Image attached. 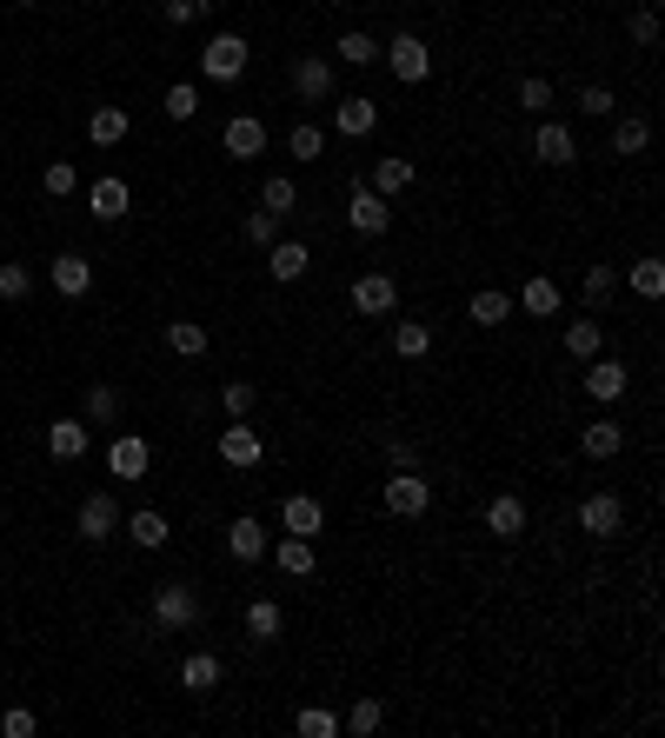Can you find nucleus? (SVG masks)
<instances>
[{"instance_id": "obj_41", "label": "nucleus", "mask_w": 665, "mask_h": 738, "mask_svg": "<svg viewBox=\"0 0 665 738\" xmlns=\"http://www.w3.org/2000/svg\"><path fill=\"white\" fill-rule=\"evenodd\" d=\"M332 54H340L347 67H380V40L373 34H340V47H332Z\"/></svg>"}, {"instance_id": "obj_55", "label": "nucleus", "mask_w": 665, "mask_h": 738, "mask_svg": "<svg viewBox=\"0 0 665 738\" xmlns=\"http://www.w3.org/2000/svg\"><path fill=\"white\" fill-rule=\"evenodd\" d=\"M326 8H347V0H326Z\"/></svg>"}, {"instance_id": "obj_11", "label": "nucleus", "mask_w": 665, "mask_h": 738, "mask_svg": "<svg viewBox=\"0 0 665 738\" xmlns=\"http://www.w3.org/2000/svg\"><path fill=\"white\" fill-rule=\"evenodd\" d=\"M533 160H539V167H572V160H579V140H572V127H559V120H539V133H533Z\"/></svg>"}, {"instance_id": "obj_57", "label": "nucleus", "mask_w": 665, "mask_h": 738, "mask_svg": "<svg viewBox=\"0 0 665 738\" xmlns=\"http://www.w3.org/2000/svg\"><path fill=\"white\" fill-rule=\"evenodd\" d=\"M0 313H8V300H0Z\"/></svg>"}, {"instance_id": "obj_39", "label": "nucleus", "mask_w": 665, "mask_h": 738, "mask_svg": "<svg viewBox=\"0 0 665 738\" xmlns=\"http://www.w3.org/2000/svg\"><path fill=\"white\" fill-rule=\"evenodd\" d=\"M380 725H386V705H380V699H360V705L340 718V731H353V738H373Z\"/></svg>"}, {"instance_id": "obj_21", "label": "nucleus", "mask_w": 665, "mask_h": 738, "mask_svg": "<svg viewBox=\"0 0 665 738\" xmlns=\"http://www.w3.org/2000/svg\"><path fill=\"white\" fill-rule=\"evenodd\" d=\"M287 632V606L280 599H254V606H246V639H254V645H273Z\"/></svg>"}, {"instance_id": "obj_54", "label": "nucleus", "mask_w": 665, "mask_h": 738, "mask_svg": "<svg viewBox=\"0 0 665 738\" xmlns=\"http://www.w3.org/2000/svg\"><path fill=\"white\" fill-rule=\"evenodd\" d=\"M386 466H420V446H412V440H386Z\"/></svg>"}, {"instance_id": "obj_37", "label": "nucleus", "mask_w": 665, "mask_h": 738, "mask_svg": "<svg viewBox=\"0 0 665 738\" xmlns=\"http://www.w3.org/2000/svg\"><path fill=\"white\" fill-rule=\"evenodd\" d=\"M520 306H526V313H539V319H552V313H559V286H552L546 273H533V280L520 286Z\"/></svg>"}, {"instance_id": "obj_23", "label": "nucleus", "mask_w": 665, "mask_h": 738, "mask_svg": "<svg viewBox=\"0 0 665 738\" xmlns=\"http://www.w3.org/2000/svg\"><path fill=\"white\" fill-rule=\"evenodd\" d=\"M120 526H127V539H133L140 552H160L166 539H174V526H166V513H153V506H140V513H133V519H120Z\"/></svg>"}, {"instance_id": "obj_47", "label": "nucleus", "mask_w": 665, "mask_h": 738, "mask_svg": "<svg viewBox=\"0 0 665 738\" xmlns=\"http://www.w3.org/2000/svg\"><path fill=\"white\" fill-rule=\"evenodd\" d=\"M319 147H326V133H319L313 120H300V127L287 133V153H293V160H319Z\"/></svg>"}, {"instance_id": "obj_26", "label": "nucleus", "mask_w": 665, "mask_h": 738, "mask_svg": "<svg viewBox=\"0 0 665 738\" xmlns=\"http://www.w3.org/2000/svg\"><path fill=\"white\" fill-rule=\"evenodd\" d=\"M626 446V426L619 420H593L586 433H579V453H586V459H612Z\"/></svg>"}, {"instance_id": "obj_49", "label": "nucleus", "mask_w": 665, "mask_h": 738, "mask_svg": "<svg viewBox=\"0 0 665 738\" xmlns=\"http://www.w3.org/2000/svg\"><path fill=\"white\" fill-rule=\"evenodd\" d=\"M220 406H226V420H254V379H233L220 393Z\"/></svg>"}, {"instance_id": "obj_30", "label": "nucleus", "mask_w": 665, "mask_h": 738, "mask_svg": "<svg viewBox=\"0 0 665 738\" xmlns=\"http://www.w3.org/2000/svg\"><path fill=\"white\" fill-rule=\"evenodd\" d=\"M220 672H226V666L213 659V652H187V659H180V686H187V692H213Z\"/></svg>"}, {"instance_id": "obj_14", "label": "nucleus", "mask_w": 665, "mask_h": 738, "mask_svg": "<svg viewBox=\"0 0 665 738\" xmlns=\"http://www.w3.org/2000/svg\"><path fill=\"white\" fill-rule=\"evenodd\" d=\"M88 446H94L88 420H54V426H47V453H54L60 466H73V459H88Z\"/></svg>"}, {"instance_id": "obj_27", "label": "nucleus", "mask_w": 665, "mask_h": 738, "mask_svg": "<svg viewBox=\"0 0 665 738\" xmlns=\"http://www.w3.org/2000/svg\"><path fill=\"white\" fill-rule=\"evenodd\" d=\"M393 353H399V360H427V353H433V326H427V319H399V326H393Z\"/></svg>"}, {"instance_id": "obj_20", "label": "nucleus", "mask_w": 665, "mask_h": 738, "mask_svg": "<svg viewBox=\"0 0 665 738\" xmlns=\"http://www.w3.org/2000/svg\"><path fill=\"white\" fill-rule=\"evenodd\" d=\"M332 127H340L347 140H366V133L380 127V101H366V94H353V101H340V107H332Z\"/></svg>"}, {"instance_id": "obj_48", "label": "nucleus", "mask_w": 665, "mask_h": 738, "mask_svg": "<svg viewBox=\"0 0 665 738\" xmlns=\"http://www.w3.org/2000/svg\"><path fill=\"white\" fill-rule=\"evenodd\" d=\"M160 14H166V27H194V21H207V14H213V0H166Z\"/></svg>"}, {"instance_id": "obj_5", "label": "nucleus", "mask_w": 665, "mask_h": 738, "mask_svg": "<svg viewBox=\"0 0 665 738\" xmlns=\"http://www.w3.org/2000/svg\"><path fill=\"white\" fill-rule=\"evenodd\" d=\"M246 54H254V47H246L240 34H213V40L200 47V73L226 87V80H240V73H246Z\"/></svg>"}, {"instance_id": "obj_38", "label": "nucleus", "mask_w": 665, "mask_h": 738, "mask_svg": "<svg viewBox=\"0 0 665 738\" xmlns=\"http://www.w3.org/2000/svg\"><path fill=\"white\" fill-rule=\"evenodd\" d=\"M406 187H412V160H399V153H393V160H380V167H373V194H386V200H393V194H406Z\"/></svg>"}, {"instance_id": "obj_35", "label": "nucleus", "mask_w": 665, "mask_h": 738, "mask_svg": "<svg viewBox=\"0 0 665 738\" xmlns=\"http://www.w3.org/2000/svg\"><path fill=\"white\" fill-rule=\"evenodd\" d=\"M127 180H94V220H127Z\"/></svg>"}, {"instance_id": "obj_8", "label": "nucleus", "mask_w": 665, "mask_h": 738, "mask_svg": "<svg viewBox=\"0 0 665 738\" xmlns=\"http://www.w3.org/2000/svg\"><path fill=\"white\" fill-rule=\"evenodd\" d=\"M220 147H226L233 160H260V153H267V120H260V114H233V120L220 127Z\"/></svg>"}, {"instance_id": "obj_15", "label": "nucleus", "mask_w": 665, "mask_h": 738, "mask_svg": "<svg viewBox=\"0 0 665 738\" xmlns=\"http://www.w3.org/2000/svg\"><path fill=\"white\" fill-rule=\"evenodd\" d=\"M280 526L300 532V539H319V532H326V506L313 500V492H293V500L280 506Z\"/></svg>"}, {"instance_id": "obj_18", "label": "nucleus", "mask_w": 665, "mask_h": 738, "mask_svg": "<svg viewBox=\"0 0 665 738\" xmlns=\"http://www.w3.org/2000/svg\"><path fill=\"white\" fill-rule=\"evenodd\" d=\"M147 459H153V446H147L140 433H120V440L107 446V472H114V479H140Z\"/></svg>"}, {"instance_id": "obj_42", "label": "nucleus", "mask_w": 665, "mask_h": 738, "mask_svg": "<svg viewBox=\"0 0 665 738\" xmlns=\"http://www.w3.org/2000/svg\"><path fill=\"white\" fill-rule=\"evenodd\" d=\"M240 233H246V246H260V254H267V246L280 239V213H267V207H260V213H246V220H240Z\"/></svg>"}, {"instance_id": "obj_17", "label": "nucleus", "mask_w": 665, "mask_h": 738, "mask_svg": "<svg viewBox=\"0 0 665 738\" xmlns=\"http://www.w3.org/2000/svg\"><path fill=\"white\" fill-rule=\"evenodd\" d=\"M586 393H593V399H606V406H612V399H626V360L593 353V360H586Z\"/></svg>"}, {"instance_id": "obj_12", "label": "nucleus", "mask_w": 665, "mask_h": 738, "mask_svg": "<svg viewBox=\"0 0 665 738\" xmlns=\"http://www.w3.org/2000/svg\"><path fill=\"white\" fill-rule=\"evenodd\" d=\"M226 552H233L240 565H260V559H267V526H260L254 513H240V519H226Z\"/></svg>"}, {"instance_id": "obj_19", "label": "nucleus", "mask_w": 665, "mask_h": 738, "mask_svg": "<svg viewBox=\"0 0 665 738\" xmlns=\"http://www.w3.org/2000/svg\"><path fill=\"white\" fill-rule=\"evenodd\" d=\"M273 552V565L287 572V579H313V565H319V552H313V539H300V532H287L280 546H267Z\"/></svg>"}, {"instance_id": "obj_32", "label": "nucleus", "mask_w": 665, "mask_h": 738, "mask_svg": "<svg viewBox=\"0 0 665 738\" xmlns=\"http://www.w3.org/2000/svg\"><path fill=\"white\" fill-rule=\"evenodd\" d=\"M88 140L94 147H120L127 140V107H94L88 114Z\"/></svg>"}, {"instance_id": "obj_31", "label": "nucleus", "mask_w": 665, "mask_h": 738, "mask_svg": "<svg viewBox=\"0 0 665 738\" xmlns=\"http://www.w3.org/2000/svg\"><path fill=\"white\" fill-rule=\"evenodd\" d=\"M166 347H174L180 360H200V353L213 347V333H207L200 319H174V326H166Z\"/></svg>"}, {"instance_id": "obj_13", "label": "nucleus", "mask_w": 665, "mask_h": 738, "mask_svg": "<svg viewBox=\"0 0 665 738\" xmlns=\"http://www.w3.org/2000/svg\"><path fill=\"white\" fill-rule=\"evenodd\" d=\"M393 306H399V280H393V273H360V280H353V313H373V319H380V313H393Z\"/></svg>"}, {"instance_id": "obj_53", "label": "nucleus", "mask_w": 665, "mask_h": 738, "mask_svg": "<svg viewBox=\"0 0 665 738\" xmlns=\"http://www.w3.org/2000/svg\"><path fill=\"white\" fill-rule=\"evenodd\" d=\"M0 731H8V738H34L40 718H34V712H8V718H0Z\"/></svg>"}, {"instance_id": "obj_6", "label": "nucleus", "mask_w": 665, "mask_h": 738, "mask_svg": "<svg viewBox=\"0 0 665 738\" xmlns=\"http://www.w3.org/2000/svg\"><path fill=\"white\" fill-rule=\"evenodd\" d=\"M220 459H226L233 472H254V466L267 459V440L246 426V420H233V426H220Z\"/></svg>"}, {"instance_id": "obj_24", "label": "nucleus", "mask_w": 665, "mask_h": 738, "mask_svg": "<svg viewBox=\"0 0 665 738\" xmlns=\"http://www.w3.org/2000/svg\"><path fill=\"white\" fill-rule=\"evenodd\" d=\"M47 273H54V286H60L67 300H80V293L94 286V260H88V254H60V260H54Z\"/></svg>"}, {"instance_id": "obj_50", "label": "nucleus", "mask_w": 665, "mask_h": 738, "mask_svg": "<svg viewBox=\"0 0 665 738\" xmlns=\"http://www.w3.org/2000/svg\"><path fill=\"white\" fill-rule=\"evenodd\" d=\"M612 87H599V80H593V87H579V114H593V120H612Z\"/></svg>"}, {"instance_id": "obj_45", "label": "nucleus", "mask_w": 665, "mask_h": 738, "mask_svg": "<svg viewBox=\"0 0 665 738\" xmlns=\"http://www.w3.org/2000/svg\"><path fill=\"white\" fill-rule=\"evenodd\" d=\"M40 187H47V200H67V194L80 187V174H73V160H47V174H40Z\"/></svg>"}, {"instance_id": "obj_16", "label": "nucleus", "mask_w": 665, "mask_h": 738, "mask_svg": "<svg viewBox=\"0 0 665 738\" xmlns=\"http://www.w3.org/2000/svg\"><path fill=\"white\" fill-rule=\"evenodd\" d=\"M306 267H313V260H306V239H273V246H267V273H273L280 286L306 280Z\"/></svg>"}, {"instance_id": "obj_25", "label": "nucleus", "mask_w": 665, "mask_h": 738, "mask_svg": "<svg viewBox=\"0 0 665 738\" xmlns=\"http://www.w3.org/2000/svg\"><path fill=\"white\" fill-rule=\"evenodd\" d=\"M466 319H472V326H506V319H513V293H499V286L472 293V300H466Z\"/></svg>"}, {"instance_id": "obj_46", "label": "nucleus", "mask_w": 665, "mask_h": 738, "mask_svg": "<svg viewBox=\"0 0 665 738\" xmlns=\"http://www.w3.org/2000/svg\"><path fill=\"white\" fill-rule=\"evenodd\" d=\"M293 725H300V738H340V718H332L326 705H306Z\"/></svg>"}, {"instance_id": "obj_4", "label": "nucleus", "mask_w": 665, "mask_h": 738, "mask_svg": "<svg viewBox=\"0 0 665 738\" xmlns=\"http://www.w3.org/2000/svg\"><path fill=\"white\" fill-rule=\"evenodd\" d=\"M579 532L619 539L626 532V500H619V492H586V500H579Z\"/></svg>"}, {"instance_id": "obj_28", "label": "nucleus", "mask_w": 665, "mask_h": 738, "mask_svg": "<svg viewBox=\"0 0 665 738\" xmlns=\"http://www.w3.org/2000/svg\"><path fill=\"white\" fill-rule=\"evenodd\" d=\"M593 353H606V333H599V319H572V326H565V360H579V366H586Z\"/></svg>"}, {"instance_id": "obj_22", "label": "nucleus", "mask_w": 665, "mask_h": 738, "mask_svg": "<svg viewBox=\"0 0 665 738\" xmlns=\"http://www.w3.org/2000/svg\"><path fill=\"white\" fill-rule=\"evenodd\" d=\"M486 532H492V539H520V532H526V506H520V492H499V500L486 506Z\"/></svg>"}, {"instance_id": "obj_9", "label": "nucleus", "mask_w": 665, "mask_h": 738, "mask_svg": "<svg viewBox=\"0 0 665 738\" xmlns=\"http://www.w3.org/2000/svg\"><path fill=\"white\" fill-rule=\"evenodd\" d=\"M347 226H353V233H366V239H380V233L393 226V207H386V194H373V187H353V200H347Z\"/></svg>"}, {"instance_id": "obj_1", "label": "nucleus", "mask_w": 665, "mask_h": 738, "mask_svg": "<svg viewBox=\"0 0 665 738\" xmlns=\"http://www.w3.org/2000/svg\"><path fill=\"white\" fill-rule=\"evenodd\" d=\"M386 513L393 519H427V506H433V479L420 472V466H393V479H386Z\"/></svg>"}, {"instance_id": "obj_7", "label": "nucleus", "mask_w": 665, "mask_h": 738, "mask_svg": "<svg viewBox=\"0 0 665 738\" xmlns=\"http://www.w3.org/2000/svg\"><path fill=\"white\" fill-rule=\"evenodd\" d=\"M120 532V506H114V492H88L80 500V539L88 546H107Z\"/></svg>"}, {"instance_id": "obj_56", "label": "nucleus", "mask_w": 665, "mask_h": 738, "mask_svg": "<svg viewBox=\"0 0 665 738\" xmlns=\"http://www.w3.org/2000/svg\"><path fill=\"white\" fill-rule=\"evenodd\" d=\"M21 8H40V0H21Z\"/></svg>"}, {"instance_id": "obj_36", "label": "nucleus", "mask_w": 665, "mask_h": 738, "mask_svg": "<svg viewBox=\"0 0 665 738\" xmlns=\"http://www.w3.org/2000/svg\"><path fill=\"white\" fill-rule=\"evenodd\" d=\"M626 280H632V293H639V300H658V293H665V260H658V254H645V260H632V273H626Z\"/></svg>"}, {"instance_id": "obj_34", "label": "nucleus", "mask_w": 665, "mask_h": 738, "mask_svg": "<svg viewBox=\"0 0 665 738\" xmlns=\"http://www.w3.org/2000/svg\"><path fill=\"white\" fill-rule=\"evenodd\" d=\"M114 420H120V386L94 379L88 386V426H114Z\"/></svg>"}, {"instance_id": "obj_2", "label": "nucleus", "mask_w": 665, "mask_h": 738, "mask_svg": "<svg viewBox=\"0 0 665 738\" xmlns=\"http://www.w3.org/2000/svg\"><path fill=\"white\" fill-rule=\"evenodd\" d=\"M153 625L160 632H194L200 625V586H187V579L153 586Z\"/></svg>"}, {"instance_id": "obj_33", "label": "nucleus", "mask_w": 665, "mask_h": 738, "mask_svg": "<svg viewBox=\"0 0 665 738\" xmlns=\"http://www.w3.org/2000/svg\"><path fill=\"white\" fill-rule=\"evenodd\" d=\"M579 293H586V306H593V313H606V306H612V293H619V267H586Z\"/></svg>"}, {"instance_id": "obj_52", "label": "nucleus", "mask_w": 665, "mask_h": 738, "mask_svg": "<svg viewBox=\"0 0 665 738\" xmlns=\"http://www.w3.org/2000/svg\"><path fill=\"white\" fill-rule=\"evenodd\" d=\"M632 40H639V47L658 40V8H639V14H632Z\"/></svg>"}, {"instance_id": "obj_44", "label": "nucleus", "mask_w": 665, "mask_h": 738, "mask_svg": "<svg viewBox=\"0 0 665 738\" xmlns=\"http://www.w3.org/2000/svg\"><path fill=\"white\" fill-rule=\"evenodd\" d=\"M520 114H552V80H539V73L520 80Z\"/></svg>"}, {"instance_id": "obj_43", "label": "nucleus", "mask_w": 665, "mask_h": 738, "mask_svg": "<svg viewBox=\"0 0 665 738\" xmlns=\"http://www.w3.org/2000/svg\"><path fill=\"white\" fill-rule=\"evenodd\" d=\"M260 207H267V213H293V207H300V187H293L287 174H273V180L260 187Z\"/></svg>"}, {"instance_id": "obj_3", "label": "nucleus", "mask_w": 665, "mask_h": 738, "mask_svg": "<svg viewBox=\"0 0 665 738\" xmlns=\"http://www.w3.org/2000/svg\"><path fill=\"white\" fill-rule=\"evenodd\" d=\"M380 60L393 67V80H399V87H420V80L433 73V47H427L420 34H393V40L380 47Z\"/></svg>"}, {"instance_id": "obj_51", "label": "nucleus", "mask_w": 665, "mask_h": 738, "mask_svg": "<svg viewBox=\"0 0 665 738\" xmlns=\"http://www.w3.org/2000/svg\"><path fill=\"white\" fill-rule=\"evenodd\" d=\"M27 293H34V273L8 260V267H0V300H27Z\"/></svg>"}, {"instance_id": "obj_10", "label": "nucleus", "mask_w": 665, "mask_h": 738, "mask_svg": "<svg viewBox=\"0 0 665 738\" xmlns=\"http://www.w3.org/2000/svg\"><path fill=\"white\" fill-rule=\"evenodd\" d=\"M287 80H293L300 101H326V94H332V60H326V54H300V60L287 67Z\"/></svg>"}, {"instance_id": "obj_40", "label": "nucleus", "mask_w": 665, "mask_h": 738, "mask_svg": "<svg viewBox=\"0 0 665 738\" xmlns=\"http://www.w3.org/2000/svg\"><path fill=\"white\" fill-rule=\"evenodd\" d=\"M160 114H166V120H194V114H200V87H194V80H174Z\"/></svg>"}, {"instance_id": "obj_29", "label": "nucleus", "mask_w": 665, "mask_h": 738, "mask_svg": "<svg viewBox=\"0 0 665 738\" xmlns=\"http://www.w3.org/2000/svg\"><path fill=\"white\" fill-rule=\"evenodd\" d=\"M645 147H652V120H645V114L612 120V153H619V160H632V153H645Z\"/></svg>"}]
</instances>
